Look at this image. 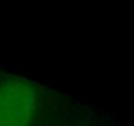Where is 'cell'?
<instances>
[{"instance_id": "cell-1", "label": "cell", "mask_w": 134, "mask_h": 126, "mask_svg": "<svg viewBox=\"0 0 134 126\" xmlns=\"http://www.w3.org/2000/svg\"><path fill=\"white\" fill-rule=\"evenodd\" d=\"M38 105L37 89L23 78L0 85V126H31Z\"/></svg>"}]
</instances>
